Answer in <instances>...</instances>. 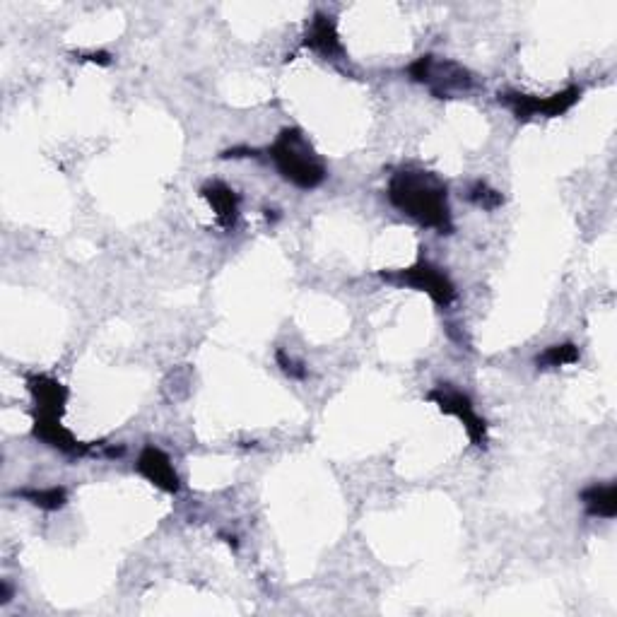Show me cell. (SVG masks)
Masks as SVG:
<instances>
[{"label": "cell", "mask_w": 617, "mask_h": 617, "mask_svg": "<svg viewBox=\"0 0 617 617\" xmlns=\"http://www.w3.org/2000/svg\"><path fill=\"white\" fill-rule=\"evenodd\" d=\"M222 157H232V160H239V157H256V150H249V148H232L227 152H222Z\"/></svg>", "instance_id": "obj_18"}, {"label": "cell", "mask_w": 617, "mask_h": 617, "mask_svg": "<svg viewBox=\"0 0 617 617\" xmlns=\"http://www.w3.org/2000/svg\"><path fill=\"white\" fill-rule=\"evenodd\" d=\"M468 198H470V203L478 205V208H483V210H490V213L504 205L502 193L495 191L490 184H485V181H475V184L470 186Z\"/></svg>", "instance_id": "obj_15"}, {"label": "cell", "mask_w": 617, "mask_h": 617, "mask_svg": "<svg viewBox=\"0 0 617 617\" xmlns=\"http://www.w3.org/2000/svg\"><path fill=\"white\" fill-rule=\"evenodd\" d=\"M10 601V586L3 584V589H0V603H8Z\"/></svg>", "instance_id": "obj_19"}, {"label": "cell", "mask_w": 617, "mask_h": 617, "mask_svg": "<svg viewBox=\"0 0 617 617\" xmlns=\"http://www.w3.org/2000/svg\"><path fill=\"white\" fill-rule=\"evenodd\" d=\"M579 348L572 343H562V345H552L538 355V369H555V367H567V364H577L579 362Z\"/></svg>", "instance_id": "obj_14"}, {"label": "cell", "mask_w": 617, "mask_h": 617, "mask_svg": "<svg viewBox=\"0 0 617 617\" xmlns=\"http://www.w3.org/2000/svg\"><path fill=\"white\" fill-rule=\"evenodd\" d=\"M579 99H581V87H567V90L550 94V97L545 99L524 92H499V104L511 109V114H514L519 121L536 119V116L555 119V116L567 114Z\"/></svg>", "instance_id": "obj_5"}, {"label": "cell", "mask_w": 617, "mask_h": 617, "mask_svg": "<svg viewBox=\"0 0 617 617\" xmlns=\"http://www.w3.org/2000/svg\"><path fill=\"white\" fill-rule=\"evenodd\" d=\"M581 502H584L586 514L593 519H615L617 514V485H591L581 492Z\"/></svg>", "instance_id": "obj_12"}, {"label": "cell", "mask_w": 617, "mask_h": 617, "mask_svg": "<svg viewBox=\"0 0 617 617\" xmlns=\"http://www.w3.org/2000/svg\"><path fill=\"white\" fill-rule=\"evenodd\" d=\"M27 389L34 398V417H61L68 403V389L54 376L32 374L27 376Z\"/></svg>", "instance_id": "obj_8"}, {"label": "cell", "mask_w": 617, "mask_h": 617, "mask_svg": "<svg viewBox=\"0 0 617 617\" xmlns=\"http://www.w3.org/2000/svg\"><path fill=\"white\" fill-rule=\"evenodd\" d=\"M268 157L282 179L287 184L302 188V191L319 188L328 176L326 162L321 160L319 152L314 150V145L304 138L299 128L280 131L275 143L268 148Z\"/></svg>", "instance_id": "obj_2"}, {"label": "cell", "mask_w": 617, "mask_h": 617, "mask_svg": "<svg viewBox=\"0 0 617 617\" xmlns=\"http://www.w3.org/2000/svg\"><path fill=\"white\" fill-rule=\"evenodd\" d=\"M34 437L41 439L51 449H58L68 456L94 454L92 446L80 444L78 439L61 425V417H34Z\"/></svg>", "instance_id": "obj_9"}, {"label": "cell", "mask_w": 617, "mask_h": 617, "mask_svg": "<svg viewBox=\"0 0 617 617\" xmlns=\"http://www.w3.org/2000/svg\"><path fill=\"white\" fill-rule=\"evenodd\" d=\"M80 61H90V63H102V66H109L111 58L104 51H92V54H80Z\"/></svg>", "instance_id": "obj_17"}, {"label": "cell", "mask_w": 617, "mask_h": 617, "mask_svg": "<svg viewBox=\"0 0 617 617\" xmlns=\"http://www.w3.org/2000/svg\"><path fill=\"white\" fill-rule=\"evenodd\" d=\"M201 196L213 208L217 225L222 229H234L239 220V196L234 188H229L222 181H208L201 188Z\"/></svg>", "instance_id": "obj_10"}, {"label": "cell", "mask_w": 617, "mask_h": 617, "mask_svg": "<svg viewBox=\"0 0 617 617\" xmlns=\"http://www.w3.org/2000/svg\"><path fill=\"white\" fill-rule=\"evenodd\" d=\"M17 497H25L29 504L44 509V511H56L68 502V495L63 487H44V490H17Z\"/></svg>", "instance_id": "obj_13"}, {"label": "cell", "mask_w": 617, "mask_h": 617, "mask_svg": "<svg viewBox=\"0 0 617 617\" xmlns=\"http://www.w3.org/2000/svg\"><path fill=\"white\" fill-rule=\"evenodd\" d=\"M135 470H138L148 483L160 487L162 492H167V495H176V492L181 490L179 475H176L172 466V458L164 454L162 449H157V446H145V449L140 451Z\"/></svg>", "instance_id": "obj_7"}, {"label": "cell", "mask_w": 617, "mask_h": 617, "mask_svg": "<svg viewBox=\"0 0 617 617\" xmlns=\"http://www.w3.org/2000/svg\"><path fill=\"white\" fill-rule=\"evenodd\" d=\"M278 364L290 379H304V376H307V367H304L302 362H297L295 357L287 355L285 350H278Z\"/></svg>", "instance_id": "obj_16"}, {"label": "cell", "mask_w": 617, "mask_h": 617, "mask_svg": "<svg viewBox=\"0 0 617 617\" xmlns=\"http://www.w3.org/2000/svg\"><path fill=\"white\" fill-rule=\"evenodd\" d=\"M408 75L413 82L425 85L437 99H456L475 90V78L468 68L432 54L417 58L408 68Z\"/></svg>", "instance_id": "obj_3"}, {"label": "cell", "mask_w": 617, "mask_h": 617, "mask_svg": "<svg viewBox=\"0 0 617 617\" xmlns=\"http://www.w3.org/2000/svg\"><path fill=\"white\" fill-rule=\"evenodd\" d=\"M381 280L393 282L398 287H410V290L425 292L437 307H451L456 302V287L449 275L442 268H437L430 261H417L415 266L401 270H384L379 273Z\"/></svg>", "instance_id": "obj_4"}, {"label": "cell", "mask_w": 617, "mask_h": 617, "mask_svg": "<svg viewBox=\"0 0 617 617\" xmlns=\"http://www.w3.org/2000/svg\"><path fill=\"white\" fill-rule=\"evenodd\" d=\"M427 398H430L442 413L456 417V420L466 427L470 442L478 446V449H487V422L478 415V410H475L473 401H470L466 393L451 389V386H439V389L427 393Z\"/></svg>", "instance_id": "obj_6"}, {"label": "cell", "mask_w": 617, "mask_h": 617, "mask_svg": "<svg viewBox=\"0 0 617 617\" xmlns=\"http://www.w3.org/2000/svg\"><path fill=\"white\" fill-rule=\"evenodd\" d=\"M304 46H309L311 51L321 56H340L343 54V44H340L336 20L331 15L316 13L311 25L307 27V37H304Z\"/></svg>", "instance_id": "obj_11"}, {"label": "cell", "mask_w": 617, "mask_h": 617, "mask_svg": "<svg viewBox=\"0 0 617 617\" xmlns=\"http://www.w3.org/2000/svg\"><path fill=\"white\" fill-rule=\"evenodd\" d=\"M389 201L417 225L437 229L439 234L454 232L449 191L437 174L425 169H398L389 181Z\"/></svg>", "instance_id": "obj_1"}]
</instances>
